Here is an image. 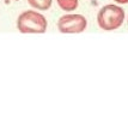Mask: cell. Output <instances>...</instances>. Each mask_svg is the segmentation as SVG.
<instances>
[{
    "instance_id": "5b68a950",
    "label": "cell",
    "mask_w": 128,
    "mask_h": 115,
    "mask_svg": "<svg viewBox=\"0 0 128 115\" xmlns=\"http://www.w3.org/2000/svg\"><path fill=\"white\" fill-rule=\"evenodd\" d=\"M59 7L64 11H74L79 5L78 0H56Z\"/></svg>"
},
{
    "instance_id": "7a4b0ae2",
    "label": "cell",
    "mask_w": 128,
    "mask_h": 115,
    "mask_svg": "<svg viewBox=\"0 0 128 115\" xmlns=\"http://www.w3.org/2000/svg\"><path fill=\"white\" fill-rule=\"evenodd\" d=\"M17 28L22 34H44L48 28V22L43 15L29 10L19 15Z\"/></svg>"
},
{
    "instance_id": "6da1fadb",
    "label": "cell",
    "mask_w": 128,
    "mask_h": 115,
    "mask_svg": "<svg viewBox=\"0 0 128 115\" xmlns=\"http://www.w3.org/2000/svg\"><path fill=\"white\" fill-rule=\"evenodd\" d=\"M124 17H126V13L121 6L109 4V5L103 6L98 11L97 23L102 30L112 31L122 25V23L124 22Z\"/></svg>"
},
{
    "instance_id": "8992f818",
    "label": "cell",
    "mask_w": 128,
    "mask_h": 115,
    "mask_svg": "<svg viewBox=\"0 0 128 115\" xmlns=\"http://www.w3.org/2000/svg\"><path fill=\"white\" fill-rule=\"evenodd\" d=\"M115 3H117V4H121V5H123V4H128V0H114Z\"/></svg>"
},
{
    "instance_id": "277c9868",
    "label": "cell",
    "mask_w": 128,
    "mask_h": 115,
    "mask_svg": "<svg viewBox=\"0 0 128 115\" xmlns=\"http://www.w3.org/2000/svg\"><path fill=\"white\" fill-rule=\"evenodd\" d=\"M29 5L36 9V10H41V11H46L50 9L53 0H28Z\"/></svg>"
},
{
    "instance_id": "3957f363",
    "label": "cell",
    "mask_w": 128,
    "mask_h": 115,
    "mask_svg": "<svg viewBox=\"0 0 128 115\" xmlns=\"http://www.w3.org/2000/svg\"><path fill=\"white\" fill-rule=\"evenodd\" d=\"M88 27V21L83 15L68 13L58 21V29L62 34H80Z\"/></svg>"
},
{
    "instance_id": "52a82bcc",
    "label": "cell",
    "mask_w": 128,
    "mask_h": 115,
    "mask_svg": "<svg viewBox=\"0 0 128 115\" xmlns=\"http://www.w3.org/2000/svg\"><path fill=\"white\" fill-rule=\"evenodd\" d=\"M13 1H18V0H13Z\"/></svg>"
},
{
    "instance_id": "ba28073f",
    "label": "cell",
    "mask_w": 128,
    "mask_h": 115,
    "mask_svg": "<svg viewBox=\"0 0 128 115\" xmlns=\"http://www.w3.org/2000/svg\"><path fill=\"white\" fill-rule=\"evenodd\" d=\"M127 22H128V21H127Z\"/></svg>"
}]
</instances>
